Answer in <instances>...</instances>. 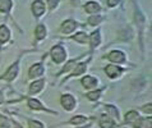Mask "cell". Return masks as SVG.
Segmentation results:
<instances>
[{"instance_id": "cell-1", "label": "cell", "mask_w": 152, "mask_h": 128, "mask_svg": "<svg viewBox=\"0 0 152 128\" xmlns=\"http://www.w3.org/2000/svg\"><path fill=\"white\" fill-rule=\"evenodd\" d=\"M51 57H53V60L58 63V64H60L65 60V58H66V54H65V50L63 49V46L60 45H56V46H54V48L51 49Z\"/></svg>"}, {"instance_id": "cell-12", "label": "cell", "mask_w": 152, "mask_h": 128, "mask_svg": "<svg viewBox=\"0 0 152 128\" xmlns=\"http://www.w3.org/2000/svg\"><path fill=\"white\" fill-rule=\"evenodd\" d=\"M17 73H18V65L14 64V65H12L9 69H8L5 76H4V78H5L7 81H12V79H14V77L17 76Z\"/></svg>"}, {"instance_id": "cell-28", "label": "cell", "mask_w": 152, "mask_h": 128, "mask_svg": "<svg viewBox=\"0 0 152 128\" xmlns=\"http://www.w3.org/2000/svg\"><path fill=\"white\" fill-rule=\"evenodd\" d=\"M118 3H119V0H107L109 7H115V5H118Z\"/></svg>"}, {"instance_id": "cell-26", "label": "cell", "mask_w": 152, "mask_h": 128, "mask_svg": "<svg viewBox=\"0 0 152 128\" xmlns=\"http://www.w3.org/2000/svg\"><path fill=\"white\" fill-rule=\"evenodd\" d=\"M48 3H49L50 9H54V8H56V7H58L59 0H48Z\"/></svg>"}, {"instance_id": "cell-4", "label": "cell", "mask_w": 152, "mask_h": 128, "mask_svg": "<svg viewBox=\"0 0 152 128\" xmlns=\"http://www.w3.org/2000/svg\"><path fill=\"white\" fill-rule=\"evenodd\" d=\"M32 12L36 17H41L45 13V3L41 1V0H36L32 4Z\"/></svg>"}, {"instance_id": "cell-2", "label": "cell", "mask_w": 152, "mask_h": 128, "mask_svg": "<svg viewBox=\"0 0 152 128\" xmlns=\"http://www.w3.org/2000/svg\"><path fill=\"white\" fill-rule=\"evenodd\" d=\"M75 104H77V101H75L74 97L72 95H69V93L61 96V105L66 112H72V110L75 108Z\"/></svg>"}, {"instance_id": "cell-5", "label": "cell", "mask_w": 152, "mask_h": 128, "mask_svg": "<svg viewBox=\"0 0 152 128\" xmlns=\"http://www.w3.org/2000/svg\"><path fill=\"white\" fill-rule=\"evenodd\" d=\"M105 72H106L107 77H110V78H116V77H119L121 74V69L119 67L114 65V64L107 65L106 68H105Z\"/></svg>"}, {"instance_id": "cell-15", "label": "cell", "mask_w": 152, "mask_h": 128, "mask_svg": "<svg viewBox=\"0 0 152 128\" xmlns=\"http://www.w3.org/2000/svg\"><path fill=\"white\" fill-rule=\"evenodd\" d=\"M100 41H101V38H100V32H99V31H96V32L92 33L91 37H90V42H91V45L94 46V48L99 46Z\"/></svg>"}, {"instance_id": "cell-18", "label": "cell", "mask_w": 152, "mask_h": 128, "mask_svg": "<svg viewBox=\"0 0 152 128\" xmlns=\"http://www.w3.org/2000/svg\"><path fill=\"white\" fill-rule=\"evenodd\" d=\"M87 118L84 117V115H75V117H73L70 119V123L72 124H75V126H79L82 124V123H86Z\"/></svg>"}, {"instance_id": "cell-19", "label": "cell", "mask_w": 152, "mask_h": 128, "mask_svg": "<svg viewBox=\"0 0 152 128\" xmlns=\"http://www.w3.org/2000/svg\"><path fill=\"white\" fill-rule=\"evenodd\" d=\"M28 105H29L31 109H35V110H42L44 109V106L41 105V102L39 100H35V99L28 100Z\"/></svg>"}, {"instance_id": "cell-6", "label": "cell", "mask_w": 152, "mask_h": 128, "mask_svg": "<svg viewBox=\"0 0 152 128\" xmlns=\"http://www.w3.org/2000/svg\"><path fill=\"white\" fill-rule=\"evenodd\" d=\"M100 127L101 128H115V122L109 115H102L100 118Z\"/></svg>"}, {"instance_id": "cell-9", "label": "cell", "mask_w": 152, "mask_h": 128, "mask_svg": "<svg viewBox=\"0 0 152 128\" xmlns=\"http://www.w3.org/2000/svg\"><path fill=\"white\" fill-rule=\"evenodd\" d=\"M82 85L86 88H94V87H96V85H97V79L95 78V77H92V76H86L82 79Z\"/></svg>"}, {"instance_id": "cell-3", "label": "cell", "mask_w": 152, "mask_h": 128, "mask_svg": "<svg viewBox=\"0 0 152 128\" xmlns=\"http://www.w3.org/2000/svg\"><path fill=\"white\" fill-rule=\"evenodd\" d=\"M107 59L114 63H123L125 60V55L119 50H114L107 55Z\"/></svg>"}, {"instance_id": "cell-17", "label": "cell", "mask_w": 152, "mask_h": 128, "mask_svg": "<svg viewBox=\"0 0 152 128\" xmlns=\"http://www.w3.org/2000/svg\"><path fill=\"white\" fill-rule=\"evenodd\" d=\"M10 8H12L10 0H0V12L7 13V12H9Z\"/></svg>"}, {"instance_id": "cell-30", "label": "cell", "mask_w": 152, "mask_h": 128, "mask_svg": "<svg viewBox=\"0 0 152 128\" xmlns=\"http://www.w3.org/2000/svg\"><path fill=\"white\" fill-rule=\"evenodd\" d=\"M0 102H3V95H1V92H0Z\"/></svg>"}, {"instance_id": "cell-23", "label": "cell", "mask_w": 152, "mask_h": 128, "mask_svg": "<svg viewBox=\"0 0 152 128\" xmlns=\"http://www.w3.org/2000/svg\"><path fill=\"white\" fill-rule=\"evenodd\" d=\"M100 91H99V90H97V91H92V92H88L87 93V97H88V99H90L91 101H96L97 99H99V97H100Z\"/></svg>"}, {"instance_id": "cell-11", "label": "cell", "mask_w": 152, "mask_h": 128, "mask_svg": "<svg viewBox=\"0 0 152 128\" xmlns=\"http://www.w3.org/2000/svg\"><path fill=\"white\" fill-rule=\"evenodd\" d=\"M84 9H86L87 13L96 14V13H99V10H100V5H99V3H96V1H90V3L86 4Z\"/></svg>"}, {"instance_id": "cell-22", "label": "cell", "mask_w": 152, "mask_h": 128, "mask_svg": "<svg viewBox=\"0 0 152 128\" xmlns=\"http://www.w3.org/2000/svg\"><path fill=\"white\" fill-rule=\"evenodd\" d=\"M86 68H87V65L84 63H79L74 69V76H79V74L84 73V72H86Z\"/></svg>"}, {"instance_id": "cell-7", "label": "cell", "mask_w": 152, "mask_h": 128, "mask_svg": "<svg viewBox=\"0 0 152 128\" xmlns=\"http://www.w3.org/2000/svg\"><path fill=\"white\" fill-rule=\"evenodd\" d=\"M77 22H74V21H65L64 23H63L61 26V31L64 32V33H72L74 31L75 28H77Z\"/></svg>"}, {"instance_id": "cell-24", "label": "cell", "mask_w": 152, "mask_h": 128, "mask_svg": "<svg viewBox=\"0 0 152 128\" xmlns=\"http://www.w3.org/2000/svg\"><path fill=\"white\" fill-rule=\"evenodd\" d=\"M101 22V17L100 15H92L88 18V23L92 24V26H96V24H99Z\"/></svg>"}, {"instance_id": "cell-14", "label": "cell", "mask_w": 152, "mask_h": 128, "mask_svg": "<svg viewBox=\"0 0 152 128\" xmlns=\"http://www.w3.org/2000/svg\"><path fill=\"white\" fill-rule=\"evenodd\" d=\"M138 118H139V115L137 112H134V110H130V112H128L125 114V122L126 123H134Z\"/></svg>"}, {"instance_id": "cell-13", "label": "cell", "mask_w": 152, "mask_h": 128, "mask_svg": "<svg viewBox=\"0 0 152 128\" xmlns=\"http://www.w3.org/2000/svg\"><path fill=\"white\" fill-rule=\"evenodd\" d=\"M10 32L5 26H0V42H7L9 40Z\"/></svg>"}, {"instance_id": "cell-16", "label": "cell", "mask_w": 152, "mask_h": 128, "mask_svg": "<svg viewBox=\"0 0 152 128\" xmlns=\"http://www.w3.org/2000/svg\"><path fill=\"white\" fill-rule=\"evenodd\" d=\"M36 38L37 40H42L45 36H46V28H45V26H37V28H36Z\"/></svg>"}, {"instance_id": "cell-31", "label": "cell", "mask_w": 152, "mask_h": 128, "mask_svg": "<svg viewBox=\"0 0 152 128\" xmlns=\"http://www.w3.org/2000/svg\"><path fill=\"white\" fill-rule=\"evenodd\" d=\"M82 128H90V126H84V127H82Z\"/></svg>"}, {"instance_id": "cell-20", "label": "cell", "mask_w": 152, "mask_h": 128, "mask_svg": "<svg viewBox=\"0 0 152 128\" xmlns=\"http://www.w3.org/2000/svg\"><path fill=\"white\" fill-rule=\"evenodd\" d=\"M73 40H75L77 42H79V44H86V41H87V35H86L84 32L75 33V35L73 36Z\"/></svg>"}, {"instance_id": "cell-25", "label": "cell", "mask_w": 152, "mask_h": 128, "mask_svg": "<svg viewBox=\"0 0 152 128\" xmlns=\"http://www.w3.org/2000/svg\"><path fill=\"white\" fill-rule=\"evenodd\" d=\"M29 128H44V124L39 121H29Z\"/></svg>"}, {"instance_id": "cell-27", "label": "cell", "mask_w": 152, "mask_h": 128, "mask_svg": "<svg viewBox=\"0 0 152 128\" xmlns=\"http://www.w3.org/2000/svg\"><path fill=\"white\" fill-rule=\"evenodd\" d=\"M0 128H10V126L7 121H1L0 122Z\"/></svg>"}, {"instance_id": "cell-8", "label": "cell", "mask_w": 152, "mask_h": 128, "mask_svg": "<svg viewBox=\"0 0 152 128\" xmlns=\"http://www.w3.org/2000/svg\"><path fill=\"white\" fill-rule=\"evenodd\" d=\"M42 74H44V67H42V64H35V65L31 67V69H29V77H31V78L40 77Z\"/></svg>"}, {"instance_id": "cell-10", "label": "cell", "mask_w": 152, "mask_h": 128, "mask_svg": "<svg viewBox=\"0 0 152 128\" xmlns=\"http://www.w3.org/2000/svg\"><path fill=\"white\" fill-rule=\"evenodd\" d=\"M44 85H45V81H35L33 83H31V87H29V92L31 93H37V92H40L42 87H44Z\"/></svg>"}, {"instance_id": "cell-29", "label": "cell", "mask_w": 152, "mask_h": 128, "mask_svg": "<svg viewBox=\"0 0 152 128\" xmlns=\"http://www.w3.org/2000/svg\"><path fill=\"white\" fill-rule=\"evenodd\" d=\"M143 110H145L146 113L148 112V114H151V104H148V106H145V108H143Z\"/></svg>"}, {"instance_id": "cell-21", "label": "cell", "mask_w": 152, "mask_h": 128, "mask_svg": "<svg viewBox=\"0 0 152 128\" xmlns=\"http://www.w3.org/2000/svg\"><path fill=\"white\" fill-rule=\"evenodd\" d=\"M105 108H106V112H109L107 115H111V117L116 118V119H119V112H118V109H116V108H114L113 105H106Z\"/></svg>"}]
</instances>
